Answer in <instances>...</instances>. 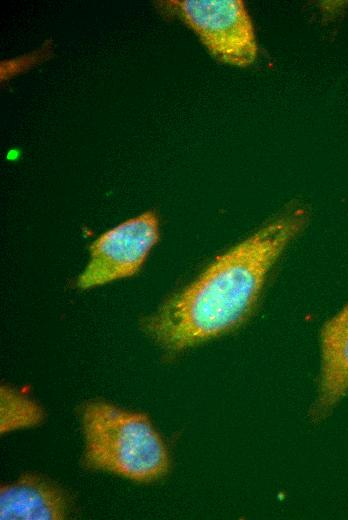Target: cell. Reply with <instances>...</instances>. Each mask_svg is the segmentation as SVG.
<instances>
[{
    "label": "cell",
    "mask_w": 348,
    "mask_h": 520,
    "mask_svg": "<svg viewBox=\"0 0 348 520\" xmlns=\"http://www.w3.org/2000/svg\"><path fill=\"white\" fill-rule=\"evenodd\" d=\"M159 238L158 217L146 211L100 235L77 285L88 289L134 275Z\"/></svg>",
    "instance_id": "4"
},
{
    "label": "cell",
    "mask_w": 348,
    "mask_h": 520,
    "mask_svg": "<svg viewBox=\"0 0 348 520\" xmlns=\"http://www.w3.org/2000/svg\"><path fill=\"white\" fill-rule=\"evenodd\" d=\"M177 15L218 61L237 67L253 64L258 54L254 24L242 0H170Z\"/></svg>",
    "instance_id": "3"
},
{
    "label": "cell",
    "mask_w": 348,
    "mask_h": 520,
    "mask_svg": "<svg viewBox=\"0 0 348 520\" xmlns=\"http://www.w3.org/2000/svg\"><path fill=\"white\" fill-rule=\"evenodd\" d=\"M82 419L87 467L138 482L167 473V449L146 415L92 402L84 407Z\"/></svg>",
    "instance_id": "2"
},
{
    "label": "cell",
    "mask_w": 348,
    "mask_h": 520,
    "mask_svg": "<svg viewBox=\"0 0 348 520\" xmlns=\"http://www.w3.org/2000/svg\"><path fill=\"white\" fill-rule=\"evenodd\" d=\"M321 372L315 419L325 417L348 392V304L327 320L321 330Z\"/></svg>",
    "instance_id": "5"
},
{
    "label": "cell",
    "mask_w": 348,
    "mask_h": 520,
    "mask_svg": "<svg viewBox=\"0 0 348 520\" xmlns=\"http://www.w3.org/2000/svg\"><path fill=\"white\" fill-rule=\"evenodd\" d=\"M65 494L42 478L26 474L1 486V520H59L67 515Z\"/></svg>",
    "instance_id": "6"
},
{
    "label": "cell",
    "mask_w": 348,
    "mask_h": 520,
    "mask_svg": "<svg viewBox=\"0 0 348 520\" xmlns=\"http://www.w3.org/2000/svg\"><path fill=\"white\" fill-rule=\"evenodd\" d=\"M0 395L1 434L38 425L44 419L40 406L22 393L2 386Z\"/></svg>",
    "instance_id": "7"
},
{
    "label": "cell",
    "mask_w": 348,
    "mask_h": 520,
    "mask_svg": "<svg viewBox=\"0 0 348 520\" xmlns=\"http://www.w3.org/2000/svg\"><path fill=\"white\" fill-rule=\"evenodd\" d=\"M308 221L291 206L218 256L191 284L144 321L168 351L178 352L233 330L254 310L268 274Z\"/></svg>",
    "instance_id": "1"
}]
</instances>
